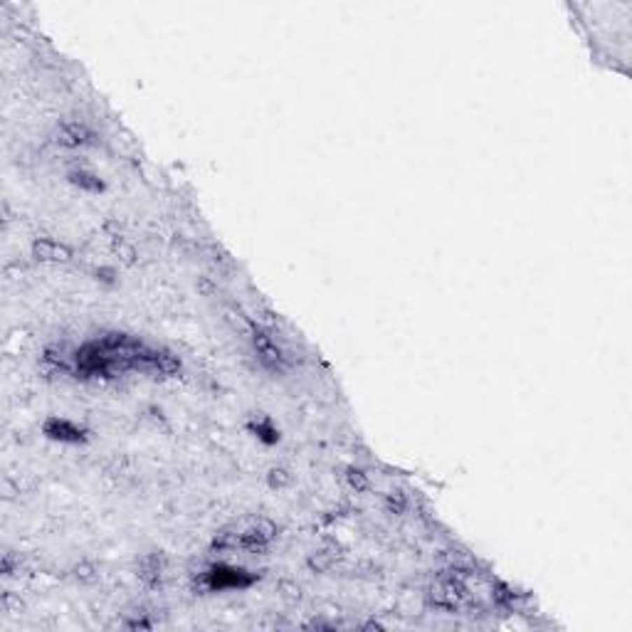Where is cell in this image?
I'll list each match as a JSON object with an SVG mask.
<instances>
[{"label":"cell","instance_id":"cell-1","mask_svg":"<svg viewBox=\"0 0 632 632\" xmlns=\"http://www.w3.org/2000/svg\"><path fill=\"white\" fill-rule=\"evenodd\" d=\"M430 601L440 610H457L465 601V580L442 575V580H437L430 588Z\"/></svg>","mask_w":632,"mask_h":632},{"label":"cell","instance_id":"cell-2","mask_svg":"<svg viewBox=\"0 0 632 632\" xmlns=\"http://www.w3.org/2000/svg\"><path fill=\"white\" fill-rule=\"evenodd\" d=\"M203 583L208 585V591H227V588H247L255 583V575L240 568H227V566H218L210 568L203 575Z\"/></svg>","mask_w":632,"mask_h":632},{"label":"cell","instance_id":"cell-3","mask_svg":"<svg viewBox=\"0 0 632 632\" xmlns=\"http://www.w3.org/2000/svg\"><path fill=\"white\" fill-rule=\"evenodd\" d=\"M252 346H255V353H257V358H260L262 366L272 368V371H282L284 353H282V349L274 344V339H269L265 331H255V334H252Z\"/></svg>","mask_w":632,"mask_h":632},{"label":"cell","instance_id":"cell-4","mask_svg":"<svg viewBox=\"0 0 632 632\" xmlns=\"http://www.w3.org/2000/svg\"><path fill=\"white\" fill-rule=\"evenodd\" d=\"M274 533H277V526L272 521H267V519H260L237 538V544L247 551H262L274 538Z\"/></svg>","mask_w":632,"mask_h":632},{"label":"cell","instance_id":"cell-5","mask_svg":"<svg viewBox=\"0 0 632 632\" xmlns=\"http://www.w3.org/2000/svg\"><path fill=\"white\" fill-rule=\"evenodd\" d=\"M45 435L52 440H59V442H84L87 440V435H84V430L79 425L69 423L64 418H50L45 423Z\"/></svg>","mask_w":632,"mask_h":632},{"label":"cell","instance_id":"cell-6","mask_svg":"<svg viewBox=\"0 0 632 632\" xmlns=\"http://www.w3.org/2000/svg\"><path fill=\"white\" fill-rule=\"evenodd\" d=\"M55 136H57V143L74 148V146H82V143L92 141V131H89L84 124H77V121H67V124L59 126Z\"/></svg>","mask_w":632,"mask_h":632},{"label":"cell","instance_id":"cell-7","mask_svg":"<svg viewBox=\"0 0 632 632\" xmlns=\"http://www.w3.org/2000/svg\"><path fill=\"white\" fill-rule=\"evenodd\" d=\"M32 252L42 262H69V257H72V250L67 245L55 240H37L32 245Z\"/></svg>","mask_w":632,"mask_h":632},{"label":"cell","instance_id":"cell-8","mask_svg":"<svg viewBox=\"0 0 632 632\" xmlns=\"http://www.w3.org/2000/svg\"><path fill=\"white\" fill-rule=\"evenodd\" d=\"M161 573H163V563H161V559H158L156 554L141 559V563H139V578H141L143 583L158 585L161 583Z\"/></svg>","mask_w":632,"mask_h":632},{"label":"cell","instance_id":"cell-9","mask_svg":"<svg viewBox=\"0 0 632 632\" xmlns=\"http://www.w3.org/2000/svg\"><path fill=\"white\" fill-rule=\"evenodd\" d=\"M69 181H72L77 188L89 190V193H99V190H104V183L99 181V176H94V173H89V171L69 173Z\"/></svg>","mask_w":632,"mask_h":632},{"label":"cell","instance_id":"cell-10","mask_svg":"<svg viewBox=\"0 0 632 632\" xmlns=\"http://www.w3.org/2000/svg\"><path fill=\"white\" fill-rule=\"evenodd\" d=\"M153 371L163 373V376H171V373L181 371V360L173 353H168V351H156L153 353Z\"/></svg>","mask_w":632,"mask_h":632},{"label":"cell","instance_id":"cell-11","mask_svg":"<svg viewBox=\"0 0 632 632\" xmlns=\"http://www.w3.org/2000/svg\"><path fill=\"white\" fill-rule=\"evenodd\" d=\"M250 430L262 440V442H267V444H272V442H277V440H279V433L272 428V423H267V420H260V423H250Z\"/></svg>","mask_w":632,"mask_h":632},{"label":"cell","instance_id":"cell-12","mask_svg":"<svg viewBox=\"0 0 632 632\" xmlns=\"http://www.w3.org/2000/svg\"><path fill=\"white\" fill-rule=\"evenodd\" d=\"M386 507H388V512L391 514H402L405 509H408V499H405L402 491H393V494H388Z\"/></svg>","mask_w":632,"mask_h":632},{"label":"cell","instance_id":"cell-13","mask_svg":"<svg viewBox=\"0 0 632 632\" xmlns=\"http://www.w3.org/2000/svg\"><path fill=\"white\" fill-rule=\"evenodd\" d=\"M349 484L353 486L356 491H366L368 489V477L363 475L360 470H349Z\"/></svg>","mask_w":632,"mask_h":632},{"label":"cell","instance_id":"cell-14","mask_svg":"<svg viewBox=\"0 0 632 632\" xmlns=\"http://www.w3.org/2000/svg\"><path fill=\"white\" fill-rule=\"evenodd\" d=\"M269 484L277 486V489L279 486H287L289 484V475L284 470H272L269 472Z\"/></svg>","mask_w":632,"mask_h":632},{"label":"cell","instance_id":"cell-15","mask_svg":"<svg viewBox=\"0 0 632 632\" xmlns=\"http://www.w3.org/2000/svg\"><path fill=\"white\" fill-rule=\"evenodd\" d=\"M77 570H82L84 580H92V568H89V566H82V568H77Z\"/></svg>","mask_w":632,"mask_h":632}]
</instances>
